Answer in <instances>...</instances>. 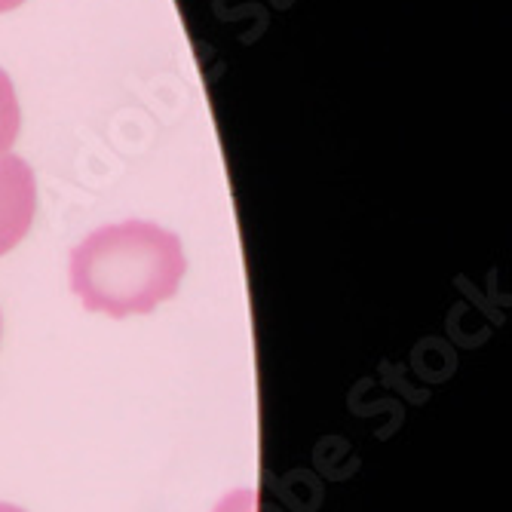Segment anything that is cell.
<instances>
[{
	"instance_id": "3",
	"label": "cell",
	"mask_w": 512,
	"mask_h": 512,
	"mask_svg": "<svg viewBox=\"0 0 512 512\" xmlns=\"http://www.w3.org/2000/svg\"><path fill=\"white\" fill-rule=\"evenodd\" d=\"M19 102H16V89L10 77L0 71V157L10 151V145L19 135Z\"/></svg>"
},
{
	"instance_id": "1",
	"label": "cell",
	"mask_w": 512,
	"mask_h": 512,
	"mask_svg": "<svg viewBox=\"0 0 512 512\" xmlns=\"http://www.w3.org/2000/svg\"><path fill=\"white\" fill-rule=\"evenodd\" d=\"M181 240L151 221L99 227L71 252V289L92 313H151L178 292Z\"/></svg>"
},
{
	"instance_id": "5",
	"label": "cell",
	"mask_w": 512,
	"mask_h": 512,
	"mask_svg": "<svg viewBox=\"0 0 512 512\" xmlns=\"http://www.w3.org/2000/svg\"><path fill=\"white\" fill-rule=\"evenodd\" d=\"M0 512H25V509H19V506H10V503H0Z\"/></svg>"
},
{
	"instance_id": "4",
	"label": "cell",
	"mask_w": 512,
	"mask_h": 512,
	"mask_svg": "<svg viewBox=\"0 0 512 512\" xmlns=\"http://www.w3.org/2000/svg\"><path fill=\"white\" fill-rule=\"evenodd\" d=\"M22 4H25V0H0V13H10V10H16Z\"/></svg>"
},
{
	"instance_id": "2",
	"label": "cell",
	"mask_w": 512,
	"mask_h": 512,
	"mask_svg": "<svg viewBox=\"0 0 512 512\" xmlns=\"http://www.w3.org/2000/svg\"><path fill=\"white\" fill-rule=\"evenodd\" d=\"M37 191L34 172L22 157H0V255H7L22 243L34 221Z\"/></svg>"
}]
</instances>
